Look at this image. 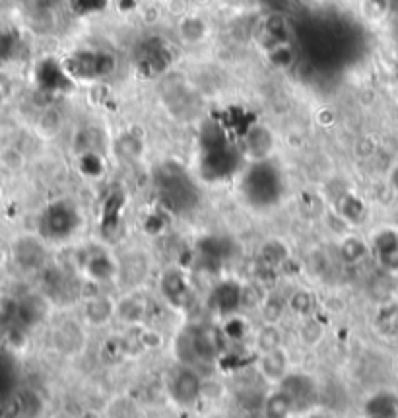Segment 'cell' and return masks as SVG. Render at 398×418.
Masks as SVG:
<instances>
[{
  "mask_svg": "<svg viewBox=\"0 0 398 418\" xmlns=\"http://www.w3.org/2000/svg\"><path fill=\"white\" fill-rule=\"evenodd\" d=\"M179 342V356L187 362H214L221 352V333L212 325H200L183 335Z\"/></svg>",
  "mask_w": 398,
  "mask_h": 418,
  "instance_id": "1",
  "label": "cell"
},
{
  "mask_svg": "<svg viewBox=\"0 0 398 418\" xmlns=\"http://www.w3.org/2000/svg\"><path fill=\"white\" fill-rule=\"evenodd\" d=\"M78 212L69 202H55L41 216V236L51 241L70 238L78 229Z\"/></svg>",
  "mask_w": 398,
  "mask_h": 418,
  "instance_id": "2",
  "label": "cell"
},
{
  "mask_svg": "<svg viewBox=\"0 0 398 418\" xmlns=\"http://www.w3.org/2000/svg\"><path fill=\"white\" fill-rule=\"evenodd\" d=\"M280 389L288 393L289 399L293 401L296 410L307 408L309 405H313L315 399H317V387H315L313 379L303 376V374H293V376L284 378L282 379V383H280Z\"/></svg>",
  "mask_w": 398,
  "mask_h": 418,
  "instance_id": "3",
  "label": "cell"
},
{
  "mask_svg": "<svg viewBox=\"0 0 398 418\" xmlns=\"http://www.w3.org/2000/svg\"><path fill=\"white\" fill-rule=\"evenodd\" d=\"M200 378L190 368H181L171 379V395L181 405H192L200 397Z\"/></svg>",
  "mask_w": 398,
  "mask_h": 418,
  "instance_id": "4",
  "label": "cell"
},
{
  "mask_svg": "<svg viewBox=\"0 0 398 418\" xmlns=\"http://www.w3.org/2000/svg\"><path fill=\"white\" fill-rule=\"evenodd\" d=\"M161 292L175 308H187L190 302V286L181 270H165L161 277Z\"/></svg>",
  "mask_w": 398,
  "mask_h": 418,
  "instance_id": "5",
  "label": "cell"
},
{
  "mask_svg": "<svg viewBox=\"0 0 398 418\" xmlns=\"http://www.w3.org/2000/svg\"><path fill=\"white\" fill-rule=\"evenodd\" d=\"M241 304H243V286L233 282V280H226L212 290L210 306L219 313H231Z\"/></svg>",
  "mask_w": 398,
  "mask_h": 418,
  "instance_id": "6",
  "label": "cell"
},
{
  "mask_svg": "<svg viewBox=\"0 0 398 418\" xmlns=\"http://www.w3.org/2000/svg\"><path fill=\"white\" fill-rule=\"evenodd\" d=\"M231 255V241L219 236H208L199 241V261L210 267H218L219 263Z\"/></svg>",
  "mask_w": 398,
  "mask_h": 418,
  "instance_id": "7",
  "label": "cell"
},
{
  "mask_svg": "<svg viewBox=\"0 0 398 418\" xmlns=\"http://www.w3.org/2000/svg\"><path fill=\"white\" fill-rule=\"evenodd\" d=\"M14 255L21 269L26 270H37L45 265V247L37 239H20L14 247Z\"/></svg>",
  "mask_w": 398,
  "mask_h": 418,
  "instance_id": "8",
  "label": "cell"
},
{
  "mask_svg": "<svg viewBox=\"0 0 398 418\" xmlns=\"http://www.w3.org/2000/svg\"><path fill=\"white\" fill-rule=\"evenodd\" d=\"M375 255L387 270H398V236L395 232H383L375 239Z\"/></svg>",
  "mask_w": 398,
  "mask_h": 418,
  "instance_id": "9",
  "label": "cell"
},
{
  "mask_svg": "<svg viewBox=\"0 0 398 418\" xmlns=\"http://www.w3.org/2000/svg\"><path fill=\"white\" fill-rule=\"evenodd\" d=\"M293 410H296L293 401L282 389L270 393L269 397L264 399V403H262V415H264V418H289V415Z\"/></svg>",
  "mask_w": 398,
  "mask_h": 418,
  "instance_id": "10",
  "label": "cell"
},
{
  "mask_svg": "<svg viewBox=\"0 0 398 418\" xmlns=\"http://www.w3.org/2000/svg\"><path fill=\"white\" fill-rule=\"evenodd\" d=\"M84 269L88 272V277L93 280H107L115 275V263L103 251H93L91 255L86 257Z\"/></svg>",
  "mask_w": 398,
  "mask_h": 418,
  "instance_id": "11",
  "label": "cell"
},
{
  "mask_svg": "<svg viewBox=\"0 0 398 418\" xmlns=\"http://www.w3.org/2000/svg\"><path fill=\"white\" fill-rule=\"evenodd\" d=\"M369 418H397L398 417V403L397 397L392 395H375L368 403Z\"/></svg>",
  "mask_w": 398,
  "mask_h": 418,
  "instance_id": "12",
  "label": "cell"
},
{
  "mask_svg": "<svg viewBox=\"0 0 398 418\" xmlns=\"http://www.w3.org/2000/svg\"><path fill=\"white\" fill-rule=\"evenodd\" d=\"M260 263H262V267H266V269H276L278 265H282L284 261L288 259V247L282 243V241H276V239H272V241H266L262 249H260V255H259Z\"/></svg>",
  "mask_w": 398,
  "mask_h": 418,
  "instance_id": "13",
  "label": "cell"
},
{
  "mask_svg": "<svg viewBox=\"0 0 398 418\" xmlns=\"http://www.w3.org/2000/svg\"><path fill=\"white\" fill-rule=\"evenodd\" d=\"M260 369L269 379H284V372H286V358L278 349L269 350L264 354V358L260 362Z\"/></svg>",
  "mask_w": 398,
  "mask_h": 418,
  "instance_id": "14",
  "label": "cell"
},
{
  "mask_svg": "<svg viewBox=\"0 0 398 418\" xmlns=\"http://www.w3.org/2000/svg\"><path fill=\"white\" fill-rule=\"evenodd\" d=\"M377 329L385 337L398 335V304H387L377 313Z\"/></svg>",
  "mask_w": 398,
  "mask_h": 418,
  "instance_id": "15",
  "label": "cell"
},
{
  "mask_svg": "<svg viewBox=\"0 0 398 418\" xmlns=\"http://www.w3.org/2000/svg\"><path fill=\"white\" fill-rule=\"evenodd\" d=\"M369 249L365 245V241L359 238H348L342 241V245H340V257L344 263H348V265H354V263H359V261H363L368 257Z\"/></svg>",
  "mask_w": 398,
  "mask_h": 418,
  "instance_id": "16",
  "label": "cell"
},
{
  "mask_svg": "<svg viewBox=\"0 0 398 418\" xmlns=\"http://www.w3.org/2000/svg\"><path fill=\"white\" fill-rule=\"evenodd\" d=\"M338 212L348 222H359L363 216V204L354 195H344L338 202Z\"/></svg>",
  "mask_w": 398,
  "mask_h": 418,
  "instance_id": "17",
  "label": "cell"
},
{
  "mask_svg": "<svg viewBox=\"0 0 398 418\" xmlns=\"http://www.w3.org/2000/svg\"><path fill=\"white\" fill-rule=\"evenodd\" d=\"M111 302L105 298H98V299H91L90 304H88V308H86V315L90 319L91 323H103V321H107V317L111 315Z\"/></svg>",
  "mask_w": 398,
  "mask_h": 418,
  "instance_id": "18",
  "label": "cell"
},
{
  "mask_svg": "<svg viewBox=\"0 0 398 418\" xmlns=\"http://www.w3.org/2000/svg\"><path fill=\"white\" fill-rule=\"evenodd\" d=\"M247 144H249V150L253 154H257V156H262V154H266L270 148V144H272V140H270L269 132L262 129H255L251 130L249 137H247Z\"/></svg>",
  "mask_w": 398,
  "mask_h": 418,
  "instance_id": "19",
  "label": "cell"
},
{
  "mask_svg": "<svg viewBox=\"0 0 398 418\" xmlns=\"http://www.w3.org/2000/svg\"><path fill=\"white\" fill-rule=\"evenodd\" d=\"M289 308L293 309L299 315H307L313 309V296L307 290H298L291 298H289Z\"/></svg>",
  "mask_w": 398,
  "mask_h": 418,
  "instance_id": "20",
  "label": "cell"
},
{
  "mask_svg": "<svg viewBox=\"0 0 398 418\" xmlns=\"http://www.w3.org/2000/svg\"><path fill=\"white\" fill-rule=\"evenodd\" d=\"M262 315H264V319H266L269 323L278 321V317L282 315V302L276 298L266 299V304L262 306Z\"/></svg>",
  "mask_w": 398,
  "mask_h": 418,
  "instance_id": "21",
  "label": "cell"
},
{
  "mask_svg": "<svg viewBox=\"0 0 398 418\" xmlns=\"http://www.w3.org/2000/svg\"><path fill=\"white\" fill-rule=\"evenodd\" d=\"M260 347L262 349L266 350H274V349H278V331L274 327H266L262 333H260Z\"/></svg>",
  "mask_w": 398,
  "mask_h": 418,
  "instance_id": "22",
  "label": "cell"
},
{
  "mask_svg": "<svg viewBox=\"0 0 398 418\" xmlns=\"http://www.w3.org/2000/svg\"><path fill=\"white\" fill-rule=\"evenodd\" d=\"M226 331H228V337H231V339H241V337L245 335L247 329H245V325H243L241 319H233L228 327H226Z\"/></svg>",
  "mask_w": 398,
  "mask_h": 418,
  "instance_id": "23",
  "label": "cell"
},
{
  "mask_svg": "<svg viewBox=\"0 0 398 418\" xmlns=\"http://www.w3.org/2000/svg\"><path fill=\"white\" fill-rule=\"evenodd\" d=\"M390 180H392V185H395V189L398 191V168L392 171V177H390Z\"/></svg>",
  "mask_w": 398,
  "mask_h": 418,
  "instance_id": "24",
  "label": "cell"
},
{
  "mask_svg": "<svg viewBox=\"0 0 398 418\" xmlns=\"http://www.w3.org/2000/svg\"><path fill=\"white\" fill-rule=\"evenodd\" d=\"M311 418H325V417H318V415H315V417H311Z\"/></svg>",
  "mask_w": 398,
  "mask_h": 418,
  "instance_id": "25",
  "label": "cell"
}]
</instances>
